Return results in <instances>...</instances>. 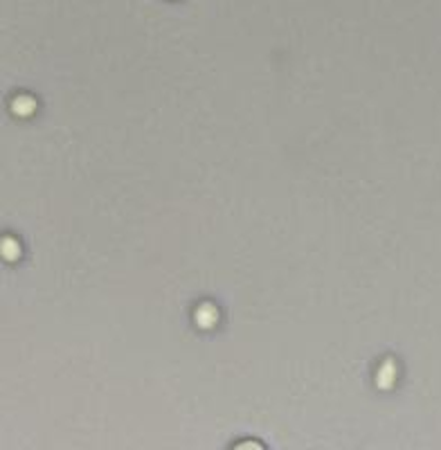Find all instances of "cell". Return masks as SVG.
<instances>
[{
  "label": "cell",
  "mask_w": 441,
  "mask_h": 450,
  "mask_svg": "<svg viewBox=\"0 0 441 450\" xmlns=\"http://www.w3.org/2000/svg\"><path fill=\"white\" fill-rule=\"evenodd\" d=\"M216 318H219V313L212 304H201V309L196 311V322L201 329H212L216 324Z\"/></svg>",
  "instance_id": "1"
},
{
  "label": "cell",
  "mask_w": 441,
  "mask_h": 450,
  "mask_svg": "<svg viewBox=\"0 0 441 450\" xmlns=\"http://www.w3.org/2000/svg\"><path fill=\"white\" fill-rule=\"evenodd\" d=\"M34 106H36L34 99H32V97H25V95L16 97L14 104H12L14 113H18V115H32V113H34Z\"/></svg>",
  "instance_id": "2"
}]
</instances>
